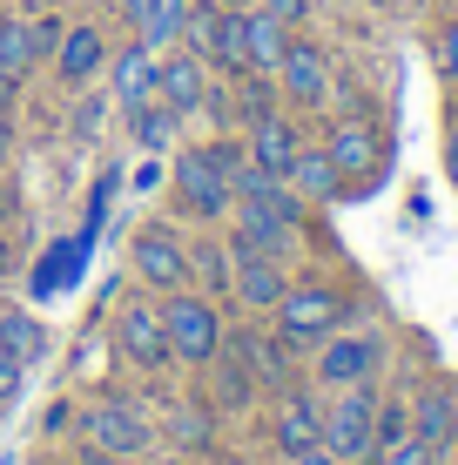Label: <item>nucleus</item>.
I'll return each mask as SVG.
<instances>
[{"instance_id": "f257e3e1", "label": "nucleus", "mask_w": 458, "mask_h": 465, "mask_svg": "<svg viewBox=\"0 0 458 465\" xmlns=\"http://www.w3.org/2000/svg\"><path fill=\"white\" fill-rule=\"evenodd\" d=\"M162 331H169V351H176V358H189V364H210L216 344H223V324H216V311H210L202 297H182V291H169Z\"/></svg>"}, {"instance_id": "f03ea898", "label": "nucleus", "mask_w": 458, "mask_h": 465, "mask_svg": "<svg viewBox=\"0 0 458 465\" xmlns=\"http://www.w3.org/2000/svg\"><path fill=\"white\" fill-rule=\"evenodd\" d=\"M337 317H344V303L324 291V283H304V291H283L277 297V331L290 344H317L337 331Z\"/></svg>"}, {"instance_id": "7ed1b4c3", "label": "nucleus", "mask_w": 458, "mask_h": 465, "mask_svg": "<svg viewBox=\"0 0 458 465\" xmlns=\"http://www.w3.org/2000/svg\"><path fill=\"white\" fill-rule=\"evenodd\" d=\"M371 425H377V405H371V391H344L337 405H330V419H324V452H337L344 465L351 459H371Z\"/></svg>"}, {"instance_id": "20e7f679", "label": "nucleus", "mask_w": 458, "mask_h": 465, "mask_svg": "<svg viewBox=\"0 0 458 465\" xmlns=\"http://www.w3.org/2000/svg\"><path fill=\"white\" fill-rule=\"evenodd\" d=\"M176 189H182V203H189L196 216H223L229 203H236L229 175L216 169V163H210L202 149H196V155H182V163H176Z\"/></svg>"}, {"instance_id": "39448f33", "label": "nucleus", "mask_w": 458, "mask_h": 465, "mask_svg": "<svg viewBox=\"0 0 458 465\" xmlns=\"http://www.w3.org/2000/svg\"><path fill=\"white\" fill-rule=\"evenodd\" d=\"M135 270H141V283H155V291H182L189 283V250L169 230H141L135 236Z\"/></svg>"}, {"instance_id": "423d86ee", "label": "nucleus", "mask_w": 458, "mask_h": 465, "mask_svg": "<svg viewBox=\"0 0 458 465\" xmlns=\"http://www.w3.org/2000/svg\"><path fill=\"white\" fill-rule=\"evenodd\" d=\"M88 439H94V452L135 459L141 445H149V425H141V411H129V405H94L88 411Z\"/></svg>"}, {"instance_id": "0eeeda50", "label": "nucleus", "mask_w": 458, "mask_h": 465, "mask_svg": "<svg viewBox=\"0 0 458 465\" xmlns=\"http://www.w3.org/2000/svg\"><path fill=\"white\" fill-rule=\"evenodd\" d=\"M324 155H330V169H337V175H371L377 163H385V142H377L365 122H337V128H330V142H324Z\"/></svg>"}, {"instance_id": "6e6552de", "label": "nucleus", "mask_w": 458, "mask_h": 465, "mask_svg": "<svg viewBox=\"0 0 458 465\" xmlns=\"http://www.w3.org/2000/svg\"><path fill=\"white\" fill-rule=\"evenodd\" d=\"M122 351H129L135 364H169L176 351H169V331H162V311H149V303H129L122 311Z\"/></svg>"}, {"instance_id": "1a4fd4ad", "label": "nucleus", "mask_w": 458, "mask_h": 465, "mask_svg": "<svg viewBox=\"0 0 458 465\" xmlns=\"http://www.w3.org/2000/svg\"><path fill=\"white\" fill-rule=\"evenodd\" d=\"M283 88L297 94V102H324L330 94V54L310 41H290L283 47Z\"/></svg>"}, {"instance_id": "9d476101", "label": "nucleus", "mask_w": 458, "mask_h": 465, "mask_svg": "<svg viewBox=\"0 0 458 465\" xmlns=\"http://www.w3.org/2000/svg\"><path fill=\"white\" fill-rule=\"evenodd\" d=\"M155 47L149 41H135V47H122L115 54V102L122 108H149V94H155Z\"/></svg>"}, {"instance_id": "9b49d317", "label": "nucleus", "mask_w": 458, "mask_h": 465, "mask_svg": "<svg viewBox=\"0 0 458 465\" xmlns=\"http://www.w3.org/2000/svg\"><path fill=\"white\" fill-rule=\"evenodd\" d=\"M236 256H243V270H236V291H243V303L277 311V297L290 291V283H283V270H277V256H270V250H243V243H236Z\"/></svg>"}, {"instance_id": "f8f14e48", "label": "nucleus", "mask_w": 458, "mask_h": 465, "mask_svg": "<svg viewBox=\"0 0 458 465\" xmlns=\"http://www.w3.org/2000/svg\"><path fill=\"white\" fill-rule=\"evenodd\" d=\"M371 371H377V344H365V338H330L324 358H317L324 384H365Z\"/></svg>"}, {"instance_id": "ddd939ff", "label": "nucleus", "mask_w": 458, "mask_h": 465, "mask_svg": "<svg viewBox=\"0 0 458 465\" xmlns=\"http://www.w3.org/2000/svg\"><path fill=\"white\" fill-rule=\"evenodd\" d=\"M249 163L270 169V175H290V163H297V128L277 122V115H257V128H249Z\"/></svg>"}, {"instance_id": "4468645a", "label": "nucleus", "mask_w": 458, "mask_h": 465, "mask_svg": "<svg viewBox=\"0 0 458 465\" xmlns=\"http://www.w3.org/2000/svg\"><path fill=\"white\" fill-rule=\"evenodd\" d=\"M54 61H61V82L82 88L88 74L108 61V47H102V35H94V27H68V35H61V47H54Z\"/></svg>"}, {"instance_id": "2eb2a0df", "label": "nucleus", "mask_w": 458, "mask_h": 465, "mask_svg": "<svg viewBox=\"0 0 458 465\" xmlns=\"http://www.w3.org/2000/svg\"><path fill=\"white\" fill-rule=\"evenodd\" d=\"M155 94H162L169 108H176V115H189V108H202V68L189 54H169V68H155Z\"/></svg>"}, {"instance_id": "dca6fc26", "label": "nucleus", "mask_w": 458, "mask_h": 465, "mask_svg": "<svg viewBox=\"0 0 458 465\" xmlns=\"http://www.w3.org/2000/svg\"><path fill=\"white\" fill-rule=\"evenodd\" d=\"M310 445H324V419L304 405V398H283L277 405V452H310Z\"/></svg>"}, {"instance_id": "f3484780", "label": "nucleus", "mask_w": 458, "mask_h": 465, "mask_svg": "<svg viewBox=\"0 0 458 465\" xmlns=\"http://www.w3.org/2000/svg\"><path fill=\"white\" fill-rule=\"evenodd\" d=\"M122 14H129V21L141 27V41L149 47H162V41H176L182 35V0H122Z\"/></svg>"}, {"instance_id": "a211bd4d", "label": "nucleus", "mask_w": 458, "mask_h": 465, "mask_svg": "<svg viewBox=\"0 0 458 465\" xmlns=\"http://www.w3.org/2000/svg\"><path fill=\"white\" fill-rule=\"evenodd\" d=\"M243 35H249V68H257V74H277V68H283V47H290L283 21H277V14H243Z\"/></svg>"}, {"instance_id": "6ab92c4d", "label": "nucleus", "mask_w": 458, "mask_h": 465, "mask_svg": "<svg viewBox=\"0 0 458 465\" xmlns=\"http://www.w3.org/2000/svg\"><path fill=\"white\" fill-rule=\"evenodd\" d=\"M210 54L223 61L229 74H249V35H243V14H236V7H216V27H210Z\"/></svg>"}, {"instance_id": "aec40b11", "label": "nucleus", "mask_w": 458, "mask_h": 465, "mask_svg": "<svg viewBox=\"0 0 458 465\" xmlns=\"http://www.w3.org/2000/svg\"><path fill=\"white\" fill-rule=\"evenodd\" d=\"M41 61V35L27 21H0V68L7 74H27Z\"/></svg>"}, {"instance_id": "412c9836", "label": "nucleus", "mask_w": 458, "mask_h": 465, "mask_svg": "<svg viewBox=\"0 0 458 465\" xmlns=\"http://www.w3.org/2000/svg\"><path fill=\"white\" fill-rule=\"evenodd\" d=\"M290 183L304 189V196H330V189H337L344 175L330 169V155H324V149H297V163H290Z\"/></svg>"}, {"instance_id": "4be33fe9", "label": "nucleus", "mask_w": 458, "mask_h": 465, "mask_svg": "<svg viewBox=\"0 0 458 465\" xmlns=\"http://www.w3.org/2000/svg\"><path fill=\"white\" fill-rule=\"evenodd\" d=\"M216 405H223V411H243L249 405V371H243V351H236V344L223 351V364H216Z\"/></svg>"}, {"instance_id": "5701e85b", "label": "nucleus", "mask_w": 458, "mask_h": 465, "mask_svg": "<svg viewBox=\"0 0 458 465\" xmlns=\"http://www.w3.org/2000/svg\"><path fill=\"white\" fill-rule=\"evenodd\" d=\"M418 439L424 445H445L452 439V391H424L418 398Z\"/></svg>"}, {"instance_id": "b1692460", "label": "nucleus", "mask_w": 458, "mask_h": 465, "mask_svg": "<svg viewBox=\"0 0 458 465\" xmlns=\"http://www.w3.org/2000/svg\"><path fill=\"white\" fill-rule=\"evenodd\" d=\"M41 324H34V317H21V311H14V317H0V351H14V358H41Z\"/></svg>"}, {"instance_id": "393cba45", "label": "nucleus", "mask_w": 458, "mask_h": 465, "mask_svg": "<svg viewBox=\"0 0 458 465\" xmlns=\"http://www.w3.org/2000/svg\"><path fill=\"white\" fill-rule=\"evenodd\" d=\"M135 135H141V149H169V135H176V108H135Z\"/></svg>"}, {"instance_id": "a878e982", "label": "nucleus", "mask_w": 458, "mask_h": 465, "mask_svg": "<svg viewBox=\"0 0 458 465\" xmlns=\"http://www.w3.org/2000/svg\"><path fill=\"white\" fill-rule=\"evenodd\" d=\"M189 270H196L202 283H210V291H223L229 283V256L216 250V243H202V250H189Z\"/></svg>"}, {"instance_id": "bb28decb", "label": "nucleus", "mask_w": 458, "mask_h": 465, "mask_svg": "<svg viewBox=\"0 0 458 465\" xmlns=\"http://www.w3.org/2000/svg\"><path fill=\"white\" fill-rule=\"evenodd\" d=\"M412 431H404V405H385L377 411V425H371V452H391V445H404Z\"/></svg>"}, {"instance_id": "cd10ccee", "label": "nucleus", "mask_w": 458, "mask_h": 465, "mask_svg": "<svg viewBox=\"0 0 458 465\" xmlns=\"http://www.w3.org/2000/svg\"><path fill=\"white\" fill-rule=\"evenodd\" d=\"M236 351H243V358L249 364H257V378H283V351H270V344H263V338H236Z\"/></svg>"}, {"instance_id": "c85d7f7f", "label": "nucleus", "mask_w": 458, "mask_h": 465, "mask_svg": "<svg viewBox=\"0 0 458 465\" xmlns=\"http://www.w3.org/2000/svg\"><path fill=\"white\" fill-rule=\"evenodd\" d=\"M377 459H385V465H438L424 439H404V445H391V452H377Z\"/></svg>"}, {"instance_id": "c756f323", "label": "nucleus", "mask_w": 458, "mask_h": 465, "mask_svg": "<svg viewBox=\"0 0 458 465\" xmlns=\"http://www.w3.org/2000/svg\"><path fill=\"white\" fill-rule=\"evenodd\" d=\"M169 425H176V439L189 445V452H202V445H210V425H202L196 411H176V419H169Z\"/></svg>"}, {"instance_id": "7c9ffc66", "label": "nucleus", "mask_w": 458, "mask_h": 465, "mask_svg": "<svg viewBox=\"0 0 458 465\" xmlns=\"http://www.w3.org/2000/svg\"><path fill=\"white\" fill-rule=\"evenodd\" d=\"M21 371H27V364L14 358V351H0V405H14V398H21Z\"/></svg>"}, {"instance_id": "2f4dec72", "label": "nucleus", "mask_w": 458, "mask_h": 465, "mask_svg": "<svg viewBox=\"0 0 458 465\" xmlns=\"http://www.w3.org/2000/svg\"><path fill=\"white\" fill-rule=\"evenodd\" d=\"M263 14H277V21L290 27V21H304V0H263Z\"/></svg>"}, {"instance_id": "473e14b6", "label": "nucleus", "mask_w": 458, "mask_h": 465, "mask_svg": "<svg viewBox=\"0 0 458 465\" xmlns=\"http://www.w3.org/2000/svg\"><path fill=\"white\" fill-rule=\"evenodd\" d=\"M297 465H344L337 452H324V445H310V452H297Z\"/></svg>"}, {"instance_id": "72a5a7b5", "label": "nucleus", "mask_w": 458, "mask_h": 465, "mask_svg": "<svg viewBox=\"0 0 458 465\" xmlns=\"http://www.w3.org/2000/svg\"><path fill=\"white\" fill-rule=\"evenodd\" d=\"M445 74H458V21L445 27Z\"/></svg>"}, {"instance_id": "f704fd0d", "label": "nucleus", "mask_w": 458, "mask_h": 465, "mask_svg": "<svg viewBox=\"0 0 458 465\" xmlns=\"http://www.w3.org/2000/svg\"><path fill=\"white\" fill-rule=\"evenodd\" d=\"M14 88H21V74H7V68H0V108H14Z\"/></svg>"}, {"instance_id": "c9c22d12", "label": "nucleus", "mask_w": 458, "mask_h": 465, "mask_svg": "<svg viewBox=\"0 0 458 465\" xmlns=\"http://www.w3.org/2000/svg\"><path fill=\"white\" fill-rule=\"evenodd\" d=\"M7 149H14V122H7V108H0V163H7Z\"/></svg>"}, {"instance_id": "e433bc0d", "label": "nucleus", "mask_w": 458, "mask_h": 465, "mask_svg": "<svg viewBox=\"0 0 458 465\" xmlns=\"http://www.w3.org/2000/svg\"><path fill=\"white\" fill-rule=\"evenodd\" d=\"M445 175L458 183V128H452V142H445Z\"/></svg>"}, {"instance_id": "4c0bfd02", "label": "nucleus", "mask_w": 458, "mask_h": 465, "mask_svg": "<svg viewBox=\"0 0 458 465\" xmlns=\"http://www.w3.org/2000/svg\"><path fill=\"white\" fill-rule=\"evenodd\" d=\"M452 439H458V391H452Z\"/></svg>"}, {"instance_id": "58836bf2", "label": "nucleus", "mask_w": 458, "mask_h": 465, "mask_svg": "<svg viewBox=\"0 0 458 465\" xmlns=\"http://www.w3.org/2000/svg\"><path fill=\"white\" fill-rule=\"evenodd\" d=\"M210 7H243V0H210Z\"/></svg>"}]
</instances>
